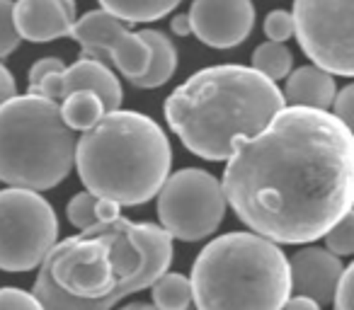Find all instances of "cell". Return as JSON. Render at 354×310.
Returning a JSON list of instances; mask_svg holds the SVG:
<instances>
[{
  "mask_svg": "<svg viewBox=\"0 0 354 310\" xmlns=\"http://www.w3.org/2000/svg\"><path fill=\"white\" fill-rule=\"evenodd\" d=\"M226 202L252 233L306 245L352 209L354 136L335 114L281 107L226 158Z\"/></svg>",
  "mask_w": 354,
  "mask_h": 310,
  "instance_id": "6da1fadb",
  "label": "cell"
},
{
  "mask_svg": "<svg viewBox=\"0 0 354 310\" xmlns=\"http://www.w3.org/2000/svg\"><path fill=\"white\" fill-rule=\"evenodd\" d=\"M172 238L156 223L119 216L56 242L41 260L32 293L44 310H112L167 271Z\"/></svg>",
  "mask_w": 354,
  "mask_h": 310,
  "instance_id": "7a4b0ae2",
  "label": "cell"
},
{
  "mask_svg": "<svg viewBox=\"0 0 354 310\" xmlns=\"http://www.w3.org/2000/svg\"><path fill=\"white\" fill-rule=\"evenodd\" d=\"M284 104L279 85L252 66H209L172 90L165 122L189 153L221 163L236 141L260 131Z\"/></svg>",
  "mask_w": 354,
  "mask_h": 310,
  "instance_id": "3957f363",
  "label": "cell"
},
{
  "mask_svg": "<svg viewBox=\"0 0 354 310\" xmlns=\"http://www.w3.org/2000/svg\"><path fill=\"white\" fill-rule=\"evenodd\" d=\"M73 165L90 194L119 206H141L170 175L172 148L148 114L112 109L75 141Z\"/></svg>",
  "mask_w": 354,
  "mask_h": 310,
  "instance_id": "277c9868",
  "label": "cell"
},
{
  "mask_svg": "<svg viewBox=\"0 0 354 310\" xmlns=\"http://www.w3.org/2000/svg\"><path fill=\"white\" fill-rule=\"evenodd\" d=\"M197 310H281L291 296L289 260L257 233H226L192 264Z\"/></svg>",
  "mask_w": 354,
  "mask_h": 310,
  "instance_id": "5b68a950",
  "label": "cell"
},
{
  "mask_svg": "<svg viewBox=\"0 0 354 310\" xmlns=\"http://www.w3.org/2000/svg\"><path fill=\"white\" fill-rule=\"evenodd\" d=\"M75 141L59 102L12 95L0 104V182L35 192L59 187L73 170Z\"/></svg>",
  "mask_w": 354,
  "mask_h": 310,
  "instance_id": "8992f818",
  "label": "cell"
},
{
  "mask_svg": "<svg viewBox=\"0 0 354 310\" xmlns=\"http://www.w3.org/2000/svg\"><path fill=\"white\" fill-rule=\"evenodd\" d=\"M160 228L183 242H199L214 235L226 218V194L216 175L199 168H183L167 175L158 189Z\"/></svg>",
  "mask_w": 354,
  "mask_h": 310,
  "instance_id": "52a82bcc",
  "label": "cell"
},
{
  "mask_svg": "<svg viewBox=\"0 0 354 310\" xmlns=\"http://www.w3.org/2000/svg\"><path fill=\"white\" fill-rule=\"evenodd\" d=\"M56 238L59 218L39 192L0 189V269L10 274L37 269L56 245Z\"/></svg>",
  "mask_w": 354,
  "mask_h": 310,
  "instance_id": "ba28073f",
  "label": "cell"
},
{
  "mask_svg": "<svg viewBox=\"0 0 354 310\" xmlns=\"http://www.w3.org/2000/svg\"><path fill=\"white\" fill-rule=\"evenodd\" d=\"M354 0H294V35L313 66L333 75H354Z\"/></svg>",
  "mask_w": 354,
  "mask_h": 310,
  "instance_id": "9c48e42d",
  "label": "cell"
},
{
  "mask_svg": "<svg viewBox=\"0 0 354 310\" xmlns=\"http://www.w3.org/2000/svg\"><path fill=\"white\" fill-rule=\"evenodd\" d=\"M68 37L78 41L80 46L102 51L109 64L127 80L141 75L148 68V61H151V49H148L146 41L136 32L127 30L122 20L104 12L102 8L85 12L83 17H75Z\"/></svg>",
  "mask_w": 354,
  "mask_h": 310,
  "instance_id": "30bf717a",
  "label": "cell"
},
{
  "mask_svg": "<svg viewBox=\"0 0 354 310\" xmlns=\"http://www.w3.org/2000/svg\"><path fill=\"white\" fill-rule=\"evenodd\" d=\"M192 35L212 49H233L255 27L252 0H194L187 12Z\"/></svg>",
  "mask_w": 354,
  "mask_h": 310,
  "instance_id": "8fae6325",
  "label": "cell"
},
{
  "mask_svg": "<svg viewBox=\"0 0 354 310\" xmlns=\"http://www.w3.org/2000/svg\"><path fill=\"white\" fill-rule=\"evenodd\" d=\"M342 271V260L328 247H304L289 260L291 291H296V296L313 298L318 305H330Z\"/></svg>",
  "mask_w": 354,
  "mask_h": 310,
  "instance_id": "7c38bea8",
  "label": "cell"
},
{
  "mask_svg": "<svg viewBox=\"0 0 354 310\" xmlns=\"http://www.w3.org/2000/svg\"><path fill=\"white\" fill-rule=\"evenodd\" d=\"M75 0H15L12 20L20 39L32 44H49L71 35L75 22Z\"/></svg>",
  "mask_w": 354,
  "mask_h": 310,
  "instance_id": "4fadbf2b",
  "label": "cell"
},
{
  "mask_svg": "<svg viewBox=\"0 0 354 310\" xmlns=\"http://www.w3.org/2000/svg\"><path fill=\"white\" fill-rule=\"evenodd\" d=\"M75 90H93L104 104V112L122 107V83L104 61L80 56L73 66L61 70V99Z\"/></svg>",
  "mask_w": 354,
  "mask_h": 310,
  "instance_id": "5bb4252c",
  "label": "cell"
},
{
  "mask_svg": "<svg viewBox=\"0 0 354 310\" xmlns=\"http://www.w3.org/2000/svg\"><path fill=\"white\" fill-rule=\"evenodd\" d=\"M335 85L333 73L318 68V66H301L286 75V85L281 90L286 104L294 107H313V109H330L333 107Z\"/></svg>",
  "mask_w": 354,
  "mask_h": 310,
  "instance_id": "9a60e30c",
  "label": "cell"
},
{
  "mask_svg": "<svg viewBox=\"0 0 354 310\" xmlns=\"http://www.w3.org/2000/svg\"><path fill=\"white\" fill-rule=\"evenodd\" d=\"M138 37H141L148 44V49H151V61H148V68L143 70L141 75L129 80V83L141 90L160 88V85H165L167 80L172 78V73H175V68H177L175 44H172V39L165 32H158V30H143V32H138Z\"/></svg>",
  "mask_w": 354,
  "mask_h": 310,
  "instance_id": "2e32d148",
  "label": "cell"
},
{
  "mask_svg": "<svg viewBox=\"0 0 354 310\" xmlns=\"http://www.w3.org/2000/svg\"><path fill=\"white\" fill-rule=\"evenodd\" d=\"M180 3L183 0H100L104 12L122 22H129V25L160 20V17L170 15Z\"/></svg>",
  "mask_w": 354,
  "mask_h": 310,
  "instance_id": "e0dca14e",
  "label": "cell"
},
{
  "mask_svg": "<svg viewBox=\"0 0 354 310\" xmlns=\"http://www.w3.org/2000/svg\"><path fill=\"white\" fill-rule=\"evenodd\" d=\"M61 107V119L73 131H88L104 117V104L93 90H75L66 95Z\"/></svg>",
  "mask_w": 354,
  "mask_h": 310,
  "instance_id": "ac0fdd59",
  "label": "cell"
},
{
  "mask_svg": "<svg viewBox=\"0 0 354 310\" xmlns=\"http://www.w3.org/2000/svg\"><path fill=\"white\" fill-rule=\"evenodd\" d=\"M153 305L160 310H185L192 303V284L177 271H162L151 284Z\"/></svg>",
  "mask_w": 354,
  "mask_h": 310,
  "instance_id": "d6986e66",
  "label": "cell"
},
{
  "mask_svg": "<svg viewBox=\"0 0 354 310\" xmlns=\"http://www.w3.org/2000/svg\"><path fill=\"white\" fill-rule=\"evenodd\" d=\"M252 68L260 70L265 78L274 80H284L286 75L294 68V54L284 41H262L255 51H252Z\"/></svg>",
  "mask_w": 354,
  "mask_h": 310,
  "instance_id": "ffe728a7",
  "label": "cell"
},
{
  "mask_svg": "<svg viewBox=\"0 0 354 310\" xmlns=\"http://www.w3.org/2000/svg\"><path fill=\"white\" fill-rule=\"evenodd\" d=\"M325 245L333 255L337 257H349L354 255V216H352V209L339 218L337 223L328 228L325 233Z\"/></svg>",
  "mask_w": 354,
  "mask_h": 310,
  "instance_id": "44dd1931",
  "label": "cell"
},
{
  "mask_svg": "<svg viewBox=\"0 0 354 310\" xmlns=\"http://www.w3.org/2000/svg\"><path fill=\"white\" fill-rule=\"evenodd\" d=\"M95 202H97V197L90 194L88 189L75 194V197L68 202V206H66V218H68L71 226L78 228V231L93 228L95 223H97V216H95Z\"/></svg>",
  "mask_w": 354,
  "mask_h": 310,
  "instance_id": "7402d4cb",
  "label": "cell"
},
{
  "mask_svg": "<svg viewBox=\"0 0 354 310\" xmlns=\"http://www.w3.org/2000/svg\"><path fill=\"white\" fill-rule=\"evenodd\" d=\"M20 41L12 20V0H0V59L10 56L20 46Z\"/></svg>",
  "mask_w": 354,
  "mask_h": 310,
  "instance_id": "603a6c76",
  "label": "cell"
},
{
  "mask_svg": "<svg viewBox=\"0 0 354 310\" xmlns=\"http://www.w3.org/2000/svg\"><path fill=\"white\" fill-rule=\"evenodd\" d=\"M0 310H44L32 291H22L17 286H3L0 289Z\"/></svg>",
  "mask_w": 354,
  "mask_h": 310,
  "instance_id": "cb8c5ba5",
  "label": "cell"
},
{
  "mask_svg": "<svg viewBox=\"0 0 354 310\" xmlns=\"http://www.w3.org/2000/svg\"><path fill=\"white\" fill-rule=\"evenodd\" d=\"M265 37L270 41H286L294 37V17L286 10H272L265 17Z\"/></svg>",
  "mask_w": 354,
  "mask_h": 310,
  "instance_id": "d4e9b609",
  "label": "cell"
},
{
  "mask_svg": "<svg viewBox=\"0 0 354 310\" xmlns=\"http://www.w3.org/2000/svg\"><path fill=\"white\" fill-rule=\"evenodd\" d=\"M333 109H335L333 114L344 124V126L347 128L354 126V85H347V88L335 93Z\"/></svg>",
  "mask_w": 354,
  "mask_h": 310,
  "instance_id": "484cf974",
  "label": "cell"
},
{
  "mask_svg": "<svg viewBox=\"0 0 354 310\" xmlns=\"http://www.w3.org/2000/svg\"><path fill=\"white\" fill-rule=\"evenodd\" d=\"M352 286H354V264H349L344 267L337 289H335L333 296L335 310H352Z\"/></svg>",
  "mask_w": 354,
  "mask_h": 310,
  "instance_id": "4316f807",
  "label": "cell"
},
{
  "mask_svg": "<svg viewBox=\"0 0 354 310\" xmlns=\"http://www.w3.org/2000/svg\"><path fill=\"white\" fill-rule=\"evenodd\" d=\"M64 68H66L64 61L56 59V56H46V59H39L30 68V85L39 83L41 78H46V75H51V73H61Z\"/></svg>",
  "mask_w": 354,
  "mask_h": 310,
  "instance_id": "83f0119b",
  "label": "cell"
},
{
  "mask_svg": "<svg viewBox=\"0 0 354 310\" xmlns=\"http://www.w3.org/2000/svg\"><path fill=\"white\" fill-rule=\"evenodd\" d=\"M95 216H97V223H112L122 216V206L112 199H102L97 197L95 202Z\"/></svg>",
  "mask_w": 354,
  "mask_h": 310,
  "instance_id": "f1b7e54d",
  "label": "cell"
},
{
  "mask_svg": "<svg viewBox=\"0 0 354 310\" xmlns=\"http://www.w3.org/2000/svg\"><path fill=\"white\" fill-rule=\"evenodd\" d=\"M12 95H17V83L12 78L10 68H6V64H0V104L8 102Z\"/></svg>",
  "mask_w": 354,
  "mask_h": 310,
  "instance_id": "f546056e",
  "label": "cell"
},
{
  "mask_svg": "<svg viewBox=\"0 0 354 310\" xmlns=\"http://www.w3.org/2000/svg\"><path fill=\"white\" fill-rule=\"evenodd\" d=\"M323 305H318L313 298H306V296H294V298H286V303L281 305V310H320Z\"/></svg>",
  "mask_w": 354,
  "mask_h": 310,
  "instance_id": "4dcf8cb0",
  "label": "cell"
},
{
  "mask_svg": "<svg viewBox=\"0 0 354 310\" xmlns=\"http://www.w3.org/2000/svg\"><path fill=\"white\" fill-rule=\"evenodd\" d=\"M170 30H172V35H177V37H189V35H192V25H189V17L185 15V12H177V15H172Z\"/></svg>",
  "mask_w": 354,
  "mask_h": 310,
  "instance_id": "1f68e13d",
  "label": "cell"
},
{
  "mask_svg": "<svg viewBox=\"0 0 354 310\" xmlns=\"http://www.w3.org/2000/svg\"><path fill=\"white\" fill-rule=\"evenodd\" d=\"M122 310H160V308H156V305H148V303H131V305H127V308H122Z\"/></svg>",
  "mask_w": 354,
  "mask_h": 310,
  "instance_id": "d6a6232c",
  "label": "cell"
},
{
  "mask_svg": "<svg viewBox=\"0 0 354 310\" xmlns=\"http://www.w3.org/2000/svg\"><path fill=\"white\" fill-rule=\"evenodd\" d=\"M185 310H197V305H194V300H192V303H189V305H187V308H185Z\"/></svg>",
  "mask_w": 354,
  "mask_h": 310,
  "instance_id": "836d02e7",
  "label": "cell"
}]
</instances>
